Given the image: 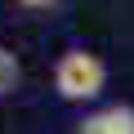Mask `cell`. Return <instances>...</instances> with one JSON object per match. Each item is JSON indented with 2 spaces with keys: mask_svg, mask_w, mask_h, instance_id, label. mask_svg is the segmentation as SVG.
Wrapping results in <instances>:
<instances>
[{
  "mask_svg": "<svg viewBox=\"0 0 134 134\" xmlns=\"http://www.w3.org/2000/svg\"><path fill=\"white\" fill-rule=\"evenodd\" d=\"M18 81H23V67H18V58H14L9 49H0V94L18 90Z\"/></svg>",
  "mask_w": 134,
  "mask_h": 134,
  "instance_id": "3957f363",
  "label": "cell"
},
{
  "mask_svg": "<svg viewBox=\"0 0 134 134\" xmlns=\"http://www.w3.org/2000/svg\"><path fill=\"white\" fill-rule=\"evenodd\" d=\"M103 85H107V63L98 54H90V49L58 54V63H54V90H58V98L90 103V98L103 94Z\"/></svg>",
  "mask_w": 134,
  "mask_h": 134,
  "instance_id": "6da1fadb",
  "label": "cell"
},
{
  "mask_svg": "<svg viewBox=\"0 0 134 134\" xmlns=\"http://www.w3.org/2000/svg\"><path fill=\"white\" fill-rule=\"evenodd\" d=\"M18 5H27V9H49V5H58V0H18Z\"/></svg>",
  "mask_w": 134,
  "mask_h": 134,
  "instance_id": "277c9868",
  "label": "cell"
},
{
  "mask_svg": "<svg viewBox=\"0 0 134 134\" xmlns=\"http://www.w3.org/2000/svg\"><path fill=\"white\" fill-rule=\"evenodd\" d=\"M76 134H134V107H125V103L98 107L76 125Z\"/></svg>",
  "mask_w": 134,
  "mask_h": 134,
  "instance_id": "7a4b0ae2",
  "label": "cell"
}]
</instances>
